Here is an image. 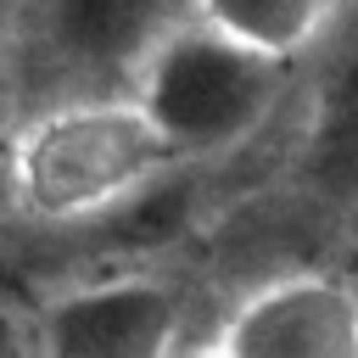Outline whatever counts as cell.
<instances>
[{"label":"cell","mask_w":358,"mask_h":358,"mask_svg":"<svg viewBox=\"0 0 358 358\" xmlns=\"http://www.w3.org/2000/svg\"><path fill=\"white\" fill-rule=\"evenodd\" d=\"M173 168L134 95H78L28 106L0 151L11 201L39 224H84L151 190Z\"/></svg>","instance_id":"6da1fadb"},{"label":"cell","mask_w":358,"mask_h":358,"mask_svg":"<svg viewBox=\"0 0 358 358\" xmlns=\"http://www.w3.org/2000/svg\"><path fill=\"white\" fill-rule=\"evenodd\" d=\"M296 90V62L263 56L185 11L140 62L129 95L157 123L173 162H213L252 145Z\"/></svg>","instance_id":"7a4b0ae2"},{"label":"cell","mask_w":358,"mask_h":358,"mask_svg":"<svg viewBox=\"0 0 358 358\" xmlns=\"http://www.w3.org/2000/svg\"><path fill=\"white\" fill-rule=\"evenodd\" d=\"M190 0H0L22 112L78 95H129L145 50Z\"/></svg>","instance_id":"3957f363"},{"label":"cell","mask_w":358,"mask_h":358,"mask_svg":"<svg viewBox=\"0 0 358 358\" xmlns=\"http://www.w3.org/2000/svg\"><path fill=\"white\" fill-rule=\"evenodd\" d=\"M291 112V179L324 207H358V0H336L296 62Z\"/></svg>","instance_id":"277c9868"},{"label":"cell","mask_w":358,"mask_h":358,"mask_svg":"<svg viewBox=\"0 0 358 358\" xmlns=\"http://www.w3.org/2000/svg\"><path fill=\"white\" fill-rule=\"evenodd\" d=\"M28 341L56 358H162L185 341V296L162 274H106L45 296Z\"/></svg>","instance_id":"5b68a950"},{"label":"cell","mask_w":358,"mask_h":358,"mask_svg":"<svg viewBox=\"0 0 358 358\" xmlns=\"http://www.w3.org/2000/svg\"><path fill=\"white\" fill-rule=\"evenodd\" d=\"M229 358H358V285L336 274H280L246 291L218 336Z\"/></svg>","instance_id":"8992f818"},{"label":"cell","mask_w":358,"mask_h":358,"mask_svg":"<svg viewBox=\"0 0 358 358\" xmlns=\"http://www.w3.org/2000/svg\"><path fill=\"white\" fill-rule=\"evenodd\" d=\"M190 11L263 56L302 62L313 39L324 34L336 0H190Z\"/></svg>","instance_id":"52a82bcc"},{"label":"cell","mask_w":358,"mask_h":358,"mask_svg":"<svg viewBox=\"0 0 358 358\" xmlns=\"http://www.w3.org/2000/svg\"><path fill=\"white\" fill-rule=\"evenodd\" d=\"M17 117H22V95H17V73H11V45H6V22H0V151H6L11 129H17Z\"/></svg>","instance_id":"ba28073f"}]
</instances>
